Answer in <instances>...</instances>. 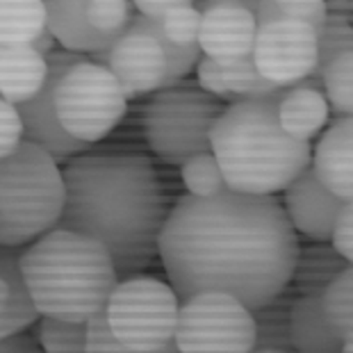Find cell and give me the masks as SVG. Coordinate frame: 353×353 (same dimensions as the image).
<instances>
[{
	"label": "cell",
	"instance_id": "obj_24",
	"mask_svg": "<svg viewBox=\"0 0 353 353\" xmlns=\"http://www.w3.org/2000/svg\"><path fill=\"white\" fill-rule=\"evenodd\" d=\"M321 94L328 110L340 119L353 114V50L342 52L321 71Z\"/></svg>",
	"mask_w": 353,
	"mask_h": 353
},
{
	"label": "cell",
	"instance_id": "obj_22",
	"mask_svg": "<svg viewBox=\"0 0 353 353\" xmlns=\"http://www.w3.org/2000/svg\"><path fill=\"white\" fill-rule=\"evenodd\" d=\"M46 28L43 0H0V48L30 46Z\"/></svg>",
	"mask_w": 353,
	"mask_h": 353
},
{
	"label": "cell",
	"instance_id": "obj_3",
	"mask_svg": "<svg viewBox=\"0 0 353 353\" xmlns=\"http://www.w3.org/2000/svg\"><path fill=\"white\" fill-rule=\"evenodd\" d=\"M32 99L19 105L23 139L57 164L85 153L121 123L128 99L112 73L87 55L57 48Z\"/></svg>",
	"mask_w": 353,
	"mask_h": 353
},
{
	"label": "cell",
	"instance_id": "obj_16",
	"mask_svg": "<svg viewBox=\"0 0 353 353\" xmlns=\"http://www.w3.org/2000/svg\"><path fill=\"white\" fill-rule=\"evenodd\" d=\"M278 123L292 139L310 141L324 130L330 117L328 103L321 94V82L307 78L285 89L276 105Z\"/></svg>",
	"mask_w": 353,
	"mask_h": 353
},
{
	"label": "cell",
	"instance_id": "obj_4",
	"mask_svg": "<svg viewBox=\"0 0 353 353\" xmlns=\"http://www.w3.org/2000/svg\"><path fill=\"white\" fill-rule=\"evenodd\" d=\"M285 94L226 105L210 132V153L228 190L253 196L283 192L310 167V144L292 139L278 123L276 105Z\"/></svg>",
	"mask_w": 353,
	"mask_h": 353
},
{
	"label": "cell",
	"instance_id": "obj_20",
	"mask_svg": "<svg viewBox=\"0 0 353 353\" xmlns=\"http://www.w3.org/2000/svg\"><path fill=\"white\" fill-rule=\"evenodd\" d=\"M290 333L296 353H340L342 349V340L326 321L317 296H296Z\"/></svg>",
	"mask_w": 353,
	"mask_h": 353
},
{
	"label": "cell",
	"instance_id": "obj_40",
	"mask_svg": "<svg viewBox=\"0 0 353 353\" xmlns=\"http://www.w3.org/2000/svg\"><path fill=\"white\" fill-rule=\"evenodd\" d=\"M5 299H7V294H5V285H3V281H0V314H3V307H5Z\"/></svg>",
	"mask_w": 353,
	"mask_h": 353
},
{
	"label": "cell",
	"instance_id": "obj_17",
	"mask_svg": "<svg viewBox=\"0 0 353 353\" xmlns=\"http://www.w3.org/2000/svg\"><path fill=\"white\" fill-rule=\"evenodd\" d=\"M351 269V262L344 260L330 242H296V258L292 267L288 288L296 296H321L324 290L342 272Z\"/></svg>",
	"mask_w": 353,
	"mask_h": 353
},
{
	"label": "cell",
	"instance_id": "obj_41",
	"mask_svg": "<svg viewBox=\"0 0 353 353\" xmlns=\"http://www.w3.org/2000/svg\"><path fill=\"white\" fill-rule=\"evenodd\" d=\"M340 353H353V342H342Z\"/></svg>",
	"mask_w": 353,
	"mask_h": 353
},
{
	"label": "cell",
	"instance_id": "obj_38",
	"mask_svg": "<svg viewBox=\"0 0 353 353\" xmlns=\"http://www.w3.org/2000/svg\"><path fill=\"white\" fill-rule=\"evenodd\" d=\"M216 3H232V5H242L246 7L251 14H255V7H258V0H216ZM214 3V5H216Z\"/></svg>",
	"mask_w": 353,
	"mask_h": 353
},
{
	"label": "cell",
	"instance_id": "obj_19",
	"mask_svg": "<svg viewBox=\"0 0 353 353\" xmlns=\"http://www.w3.org/2000/svg\"><path fill=\"white\" fill-rule=\"evenodd\" d=\"M46 73V57L30 46L0 48V99L19 108L39 92Z\"/></svg>",
	"mask_w": 353,
	"mask_h": 353
},
{
	"label": "cell",
	"instance_id": "obj_7",
	"mask_svg": "<svg viewBox=\"0 0 353 353\" xmlns=\"http://www.w3.org/2000/svg\"><path fill=\"white\" fill-rule=\"evenodd\" d=\"M226 103L194 82L178 80L153 92L144 112V132L151 151L164 162L183 164L210 151V132Z\"/></svg>",
	"mask_w": 353,
	"mask_h": 353
},
{
	"label": "cell",
	"instance_id": "obj_27",
	"mask_svg": "<svg viewBox=\"0 0 353 353\" xmlns=\"http://www.w3.org/2000/svg\"><path fill=\"white\" fill-rule=\"evenodd\" d=\"M353 50V28L349 14L328 12L324 28L317 34V69L312 73V80H319L321 71L328 62L340 57L342 52ZM321 82V80H319Z\"/></svg>",
	"mask_w": 353,
	"mask_h": 353
},
{
	"label": "cell",
	"instance_id": "obj_23",
	"mask_svg": "<svg viewBox=\"0 0 353 353\" xmlns=\"http://www.w3.org/2000/svg\"><path fill=\"white\" fill-rule=\"evenodd\" d=\"M330 328L342 342H353V267L342 272L319 296Z\"/></svg>",
	"mask_w": 353,
	"mask_h": 353
},
{
	"label": "cell",
	"instance_id": "obj_35",
	"mask_svg": "<svg viewBox=\"0 0 353 353\" xmlns=\"http://www.w3.org/2000/svg\"><path fill=\"white\" fill-rule=\"evenodd\" d=\"M183 5H194V0H132L134 12L141 14V17H151V19H160L167 12L176 10V7Z\"/></svg>",
	"mask_w": 353,
	"mask_h": 353
},
{
	"label": "cell",
	"instance_id": "obj_15",
	"mask_svg": "<svg viewBox=\"0 0 353 353\" xmlns=\"http://www.w3.org/2000/svg\"><path fill=\"white\" fill-rule=\"evenodd\" d=\"M310 169L319 183L344 203H353V119L340 117L326 128L314 151Z\"/></svg>",
	"mask_w": 353,
	"mask_h": 353
},
{
	"label": "cell",
	"instance_id": "obj_34",
	"mask_svg": "<svg viewBox=\"0 0 353 353\" xmlns=\"http://www.w3.org/2000/svg\"><path fill=\"white\" fill-rule=\"evenodd\" d=\"M328 242L344 260L353 262V203H347L342 208L333 230H330Z\"/></svg>",
	"mask_w": 353,
	"mask_h": 353
},
{
	"label": "cell",
	"instance_id": "obj_31",
	"mask_svg": "<svg viewBox=\"0 0 353 353\" xmlns=\"http://www.w3.org/2000/svg\"><path fill=\"white\" fill-rule=\"evenodd\" d=\"M283 19H296L310 26L314 32H321L326 21V0H274Z\"/></svg>",
	"mask_w": 353,
	"mask_h": 353
},
{
	"label": "cell",
	"instance_id": "obj_37",
	"mask_svg": "<svg viewBox=\"0 0 353 353\" xmlns=\"http://www.w3.org/2000/svg\"><path fill=\"white\" fill-rule=\"evenodd\" d=\"M30 48L37 50V52H39V55H43V57H48L52 50H57V39L52 37V32L46 28L39 37H37V39H34L32 43H30Z\"/></svg>",
	"mask_w": 353,
	"mask_h": 353
},
{
	"label": "cell",
	"instance_id": "obj_9",
	"mask_svg": "<svg viewBox=\"0 0 353 353\" xmlns=\"http://www.w3.org/2000/svg\"><path fill=\"white\" fill-rule=\"evenodd\" d=\"M174 342L180 353H251V310L223 292H201L178 307Z\"/></svg>",
	"mask_w": 353,
	"mask_h": 353
},
{
	"label": "cell",
	"instance_id": "obj_5",
	"mask_svg": "<svg viewBox=\"0 0 353 353\" xmlns=\"http://www.w3.org/2000/svg\"><path fill=\"white\" fill-rule=\"evenodd\" d=\"M30 299L39 317L87 324L108 305L119 283L114 260L99 239L52 228L21 249Z\"/></svg>",
	"mask_w": 353,
	"mask_h": 353
},
{
	"label": "cell",
	"instance_id": "obj_32",
	"mask_svg": "<svg viewBox=\"0 0 353 353\" xmlns=\"http://www.w3.org/2000/svg\"><path fill=\"white\" fill-rule=\"evenodd\" d=\"M23 141V121L19 108L0 99V160L12 155Z\"/></svg>",
	"mask_w": 353,
	"mask_h": 353
},
{
	"label": "cell",
	"instance_id": "obj_2",
	"mask_svg": "<svg viewBox=\"0 0 353 353\" xmlns=\"http://www.w3.org/2000/svg\"><path fill=\"white\" fill-rule=\"evenodd\" d=\"M64 208L55 228L89 235L108 249L119 276L146 269L167 219L153 164L137 153H80L62 169Z\"/></svg>",
	"mask_w": 353,
	"mask_h": 353
},
{
	"label": "cell",
	"instance_id": "obj_10",
	"mask_svg": "<svg viewBox=\"0 0 353 353\" xmlns=\"http://www.w3.org/2000/svg\"><path fill=\"white\" fill-rule=\"evenodd\" d=\"M43 5L59 46L87 57L114 43L137 14L132 0H43Z\"/></svg>",
	"mask_w": 353,
	"mask_h": 353
},
{
	"label": "cell",
	"instance_id": "obj_13",
	"mask_svg": "<svg viewBox=\"0 0 353 353\" xmlns=\"http://www.w3.org/2000/svg\"><path fill=\"white\" fill-rule=\"evenodd\" d=\"M285 216L296 237L312 242H328L342 208L347 205L333 192L326 190L307 167L285 187Z\"/></svg>",
	"mask_w": 353,
	"mask_h": 353
},
{
	"label": "cell",
	"instance_id": "obj_6",
	"mask_svg": "<svg viewBox=\"0 0 353 353\" xmlns=\"http://www.w3.org/2000/svg\"><path fill=\"white\" fill-rule=\"evenodd\" d=\"M64 208L59 164L32 141L0 160V246L32 244L57 226Z\"/></svg>",
	"mask_w": 353,
	"mask_h": 353
},
{
	"label": "cell",
	"instance_id": "obj_29",
	"mask_svg": "<svg viewBox=\"0 0 353 353\" xmlns=\"http://www.w3.org/2000/svg\"><path fill=\"white\" fill-rule=\"evenodd\" d=\"M160 21V30L167 39L178 48L199 46V28H201V12L194 5H183L167 12Z\"/></svg>",
	"mask_w": 353,
	"mask_h": 353
},
{
	"label": "cell",
	"instance_id": "obj_1",
	"mask_svg": "<svg viewBox=\"0 0 353 353\" xmlns=\"http://www.w3.org/2000/svg\"><path fill=\"white\" fill-rule=\"evenodd\" d=\"M296 232L274 196L223 190L183 196L167 212L157 255L183 303L201 292H223L249 310L290 283Z\"/></svg>",
	"mask_w": 353,
	"mask_h": 353
},
{
	"label": "cell",
	"instance_id": "obj_28",
	"mask_svg": "<svg viewBox=\"0 0 353 353\" xmlns=\"http://www.w3.org/2000/svg\"><path fill=\"white\" fill-rule=\"evenodd\" d=\"M180 176L190 196H214L226 190L221 169L212 153H199L180 164Z\"/></svg>",
	"mask_w": 353,
	"mask_h": 353
},
{
	"label": "cell",
	"instance_id": "obj_25",
	"mask_svg": "<svg viewBox=\"0 0 353 353\" xmlns=\"http://www.w3.org/2000/svg\"><path fill=\"white\" fill-rule=\"evenodd\" d=\"M221 73H223V82H226V89L232 96V103L251 101V99H267V96H274L278 92H283V89H290V87H278L274 82L262 78L258 69H255L251 55L237 59V62L223 64Z\"/></svg>",
	"mask_w": 353,
	"mask_h": 353
},
{
	"label": "cell",
	"instance_id": "obj_18",
	"mask_svg": "<svg viewBox=\"0 0 353 353\" xmlns=\"http://www.w3.org/2000/svg\"><path fill=\"white\" fill-rule=\"evenodd\" d=\"M21 249L0 246V281L5 285V307L0 314V337L26 333L39 321V312L30 299L23 274H21Z\"/></svg>",
	"mask_w": 353,
	"mask_h": 353
},
{
	"label": "cell",
	"instance_id": "obj_8",
	"mask_svg": "<svg viewBox=\"0 0 353 353\" xmlns=\"http://www.w3.org/2000/svg\"><path fill=\"white\" fill-rule=\"evenodd\" d=\"M180 301L169 283L132 276L119 281L105 305V324L114 340L134 351H155L174 342Z\"/></svg>",
	"mask_w": 353,
	"mask_h": 353
},
{
	"label": "cell",
	"instance_id": "obj_26",
	"mask_svg": "<svg viewBox=\"0 0 353 353\" xmlns=\"http://www.w3.org/2000/svg\"><path fill=\"white\" fill-rule=\"evenodd\" d=\"M37 344L41 353H87V324L39 317Z\"/></svg>",
	"mask_w": 353,
	"mask_h": 353
},
{
	"label": "cell",
	"instance_id": "obj_36",
	"mask_svg": "<svg viewBox=\"0 0 353 353\" xmlns=\"http://www.w3.org/2000/svg\"><path fill=\"white\" fill-rule=\"evenodd\" d=\"M0 353H41V349L34 337L26 330V333L0 337Z\"/></svg>",
	"mask_w": 353,
	"mask_h": 353
},
{
	"label": "cell",
	"instance_id": "obj_11",
	"mask_svg": "<svg viewBox=\"0 0 353 353\" xmlns=\"http://www.w3.org/2000/svg\"><path fill=\"white\" fill-rule=\"evenodd\" d=\"M253 64L265 80L294 87L317 69V32L296 19H276L255 30Z\"/></svg>",
	"mask_w": 353,
	"mask_h": 353
},
{
	"label": "cell",
	"instance_id": "obj_21",
	"mask_svg": "<svg viewBox=\"0 0 353 353\" xmlns=\"http://www.w3.org/2000/svg\"><path fill=\"white\" fill-rule=\"evenodd\" d=\"M296 301V294L288 285L269 299L267 303L260 307H253V330H255V342L253 349H274L281 353H296L294 344H292L290 333V314L292 305Z\"/></svg>",
	"mask_w": 353,
	"mask_h": 353
},
{
	"label": "cell",
	"instance_id": "obj_30",
	"mask_svg": "<svg viewBox=\"0 0 353 353\" xmlns=\"http://www.w3.org/2000/svg\"><path fill=\"white\" fill-rule=\"evenodd\" d=\"M87 353H180L176 342H169L155 351H134L123 347L121 342L114 340L105 324V314H96L94 319L87 321Z\"/></svg>",
	"mask_w": 353,
	"mask_h": 353
},
{
	"label": "cell",
	"instance_id": "obj_14",
	"mask_svg": "<svg viewBox=\"0 0 353 353\" xmlns=\"http://www.w3.org/2000/svg\"><path fill=\"white\" fill-rule=\"evenodd\" d=\"M255 17L242 5L216 3L201 12L199 48L201 55L214 59L216 64L237 62L251 55L255 41Z\"/></svg>",
	"mask_w": 353,
	"mask_h": 353
},
{
	"label": "cell",
	"instance_id": "obj_12",
	"mask_svg": "<svg viewBox=\"0 0 353 353\" xmlns=\"http://www.w3.org/2000/svg\"><path fill=\"white\" fill-rule=\"evenodd\" d=\"M89 59L105 66L117 78L128 101L153 94L167 85L169 66L164 48L153 34L144 32V30L128 26V30L114 43L89 55Z\"/></svg>",
	"mask_w": 353,
	"mask_h": 353
},
{
	"label": "cell",
	"instance_id": "obj_39",
	"mask_svg": "<svg viewBox=\"0 0 353 353\" xmlns=\"http://www.w3.org/2000/svg\"><path fill=\"white\" fill-rule=\"evenodd\" d=\"M216 0H194V7H196L199 12H203L205 7H210V5H214Z\"/></svg>",
	"mask_w": 353,
	"mask_h": 353
},
{
	"label": "cell",
	"instance_id": "obj_33",
	"mask_svg": "<svg viewBox=\"0 0 353 353\" xmlns=\"http://www.w3.org/2000/svg\"><path fill=\"white\" fill-rule=\"evenodd\" d=\"M196 85L203 89V92H208L210 96H214V99L223 101L226 105L232 103V96L226 89V82H223V73H221V66L214 62V59H210L205 55L199 57L196 62Z\"/></svg>",
	"mask_w": 353,
	"mask_h": 353
},
{
	"label": "cell",
	"instance_id": "obj_42",
	"mask_svg": "<svg viewBox=\"0 0 353 353\" xmlns=\"http://www.w3.org/2000/svg\"><path fill=\"white\" fill-rule=\"evenodd\" d=\"M251 353H281V351H274V349H253Z\"/></svg>",
	"mask_w": 353,
	"mask_h": 353
},
{
	"label": "cell",
	"instance_id": "obj_43",
	"mask_svg": "<svg viewBox=\"0 0 353 353\" xmlns=\"http://www.w3.org/2000/svg\"><path fill=\"white\" fill-rule=\"evenodd\" d=\"M326 3H347V0H326Z\"/></svg>",
	"mask_w": 353,
	"mask_h": 353
}]
</instances>
